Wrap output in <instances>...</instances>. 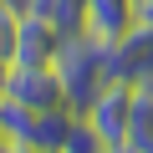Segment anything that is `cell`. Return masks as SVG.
Masks as SVG:
<instances>
[{
    "mask_svg": "<svg viewBox=\"0 0 153 153\" xmlns=\"http://www.w3.org/2000/svg\"><path fill=\"white\" fill-rule=\"evenodd\" d=\"M112 76L128 87H153V21H138L128 26L117 41H112Z\"/></svg>",
    "mask_w": 153,
    "mask_h": 153,
    "instance_id": "3957f363",
    "label": "cell"
},
{
    "mask_svg": "<svg viewBox=\"0 0 153 153\" xmlns=\"http://www.w3.org/2000/svg\"><path fill=\"white\" fill-rule=\"evenodd\" d=\"M112 41L92 36V31H71L61 41V56H56V71H61V87H66V107L71 112H87L97 102V92L112 82Z\"/></svg>",
    "mask_w": 153,
    "mask_h": 153,
    "instance_id": "6da1fadb",
    "label": "cell"
},
{
    "mask_svg": "<svg viewBox=\"0 0 153 153\" xmlns=\"http://www.w3.org/2000/svg\"><path fill=\"white\" fill-rule=\"evenodd\" d=\"M5 82H10V61H0V97H5Z\"/></svg>",
    "mask_w": 153,
    "mask_h": 153,
    "instance_id": "8fae6325",
    "label": "cell"
},
{
    "mask_svg": "<svg viewBox=\"0 0 153 153\" xmlns=\"http://www.w3.org/2000/svg\"><path fill=\"white\" fill-rule=\"evenodd\" d=\"M21 5H10V0H0V61H16L21 51Z\"/></svg>",
    "mask_w": 153,
    "mask_h": 153,
    "instance_id": "ba28073f",
    "label": "cell"
},
{
    "mask_svg": "<svg viewBox=\"0 0 153 153\" xmlns=\"http://www.w3.org/2000/svg\"><path fill=\"white\" fill-rule=\"evenodd\" d=\"M5 153H36V148H26V143H5Z\"/></svg>",
    "mask_w": 153,
    "mask_h": 153,
    "instance_id": "7c38bea8",
    "label": "cell"
},
{
    "mask_svg": "<svg viewBox=\"0 0 153 153\" xmlns=\"http://www.w3.org/2000/svg\"><path fill=\"white\" fill-rule=\"evenodd\" d=\"M61 153H107V143H102V133L76 112L71 117V133H66V143H61Z\"/></svg>",
    "mask_w": 153,
    "mask_h": 153,
    "instance_id": "9c48e42d",
    "label": "cell"
},
{
    "mask_svg": "<svg viewBox=\"0 0 153 153\" xmlns=\"http://www.w3.org/2000/svg\"><path fill=\"white\" fill-rule=\"evenodd\" d=\"M5 97L36 107V112H71L66 107V87H61V71L56 66H31V61H10V82Z\"/></svg>",
    "mask_w": 153,
    "mask_h": 153,
    "instance_id": "7a4b0ae2",
    "label": "cell"
},
{
    "mask_svg": "<svg viewBox=\"0 0 153 153\" xmlns=\"http://www.w3.org/2000/svg\"><path fill=\"white\" fill-rule=\"evenodd\" d=\"M128 26H138V0H87V31L102 41H117Z\"/></svg>",
    "mask_w": 153,
    "mask_h": 153,
    "instance_id": "8992f818",
    "label": "cell"
},
{
    "mask_svg": "<svg viewBox=\"0 0 153 153\" xmlns=\"http://www.w3.org/2000/svg\"><path fill=\"white\" fill-rule=\"evenodd\" d=\"M5 143H10V138H5V128H0V153H5Z\"/></svg>",
    "mask_w": 153,
    "mask_h": 153,
    "instance_id": "4fadbf2b",
    "label": "cell"
},
{
    "mask_svg": "<svg viewBox=\"0 0 153 153\" xmlns=\"http://www.w3.org/2000/svg\"><path fill=\"white\" fill-rule=\"evenodd\" d=\"M61 41H66V31H61L46 10H26V16H21V51H16V61H31V66H56Z\"/></svg>",
    "mask_w": 153,
    "mask_h": 153,
    "instance_id": "5b68a950",
    "label": "cell"
},
{
    "mask_svg": "<svg viewBox=\"0 0 153 153\" xmlns=\"http://www.w3.org/2000/svg\"><path fill=\"white\" fill-rule=\"evenodd\" d=\"M133 92L138 87H128V82H117V76H112V82L97 92V102L82 112L97 133H102V143L107 148H123V138H128V117H133Z\"/></svg>",
    "mask_w": 153,
    "mask_h": 153,
    "instance_id": "277c9868",
    "label": "cell"
},
{
    "mask_svg": "<svg viewBox=\"0 0 153 153\" xmlns=\"http://www.w3.org/2000/svg\"><path fill=\"white\" fill-rule=\"evenodd\" d=\"M123 148L128 153H153V87H138L133 92V117H128Z\"/></svg>",
    "mask_w": 153,
    "mask_h": 153,
    "instance_id": "52a82bcc",
    "label": "cell"
},
{
    "mask_svg": "<svg viewBox=\"0 0 153 153\" xmlns=\"http://www.w3.org/2000/svg\"><path fill=\"white\" fill-rule=\"evenodd\" d=\"M66 36L71 31H87V0H51V10H46Z\"/></svg>",
    "mask_w": 153,
    "mask_h": 153,
    "instance_id": "30bf717a",
    "label": "cell"
}]
</instances>
